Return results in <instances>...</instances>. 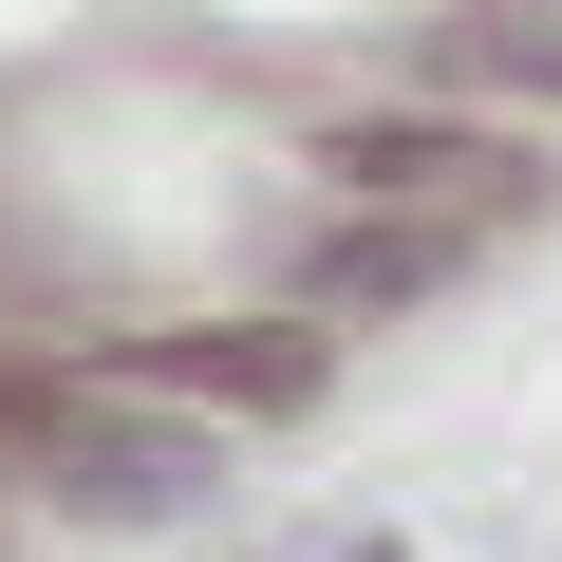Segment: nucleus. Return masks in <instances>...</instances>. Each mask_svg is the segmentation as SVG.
<instances>
[{
  "label": "nucleus",
  "instance_id": "1",
  "mask_svg": "<svg viewBox=\"0 0 562 562\" xmlns=\"http://www.w3.org/2000/svg\"><path fill=\"white\" fill-rule=\"evenodd\" d=\"M0 450H20L57 506H113V525H150V506H206V487H225V450H206V431L113 413V394H20V375H0Z\"/></svg>",
  "mask_w": 562,
  "mask_h": 562
},
{
  "label": "nucleus",
  "instance_id": "6",
  "mask_svg": "<svg viewBox=\"0 0 562 562\" xmlns=\"http://www.w3.org/2000/svg\"><path fill=\"white\" fill-rule=\"evenodd\" d=\"M338 562H394V543H338Z\"/></svg>",
  "mask_w": 562,
  "mask_h": 562
},
{
  "label": "nucleus",
  "instance_id": "5",
  "mask_svg": "<svg viewBox=\"0 0 562 562\" xmlns=\"http://www.w3.org/2000/svg\"><path fill=\"white\" fill-rule=\"evenodd\" d=\"M450 76H487V94H562V0H469V20H450Z\"/></svg>",
  "mask_w": 562,
  "mask_h": 562
},
{
  "label": "nucleus",
  "instance_id": "3",
  "mask_svg": "<svg viewBox=\"0 0 562 562\" xmlns=\"http://www.w3.org/2000/svg\"><path fill=\"white\" fill-rule=\"evenodd\" d=\"M132 394H169V413H301L319 394V338H150Z\"/></svg>",
  "mask_w": 562,
  "mask_h": 562
},
{
  "label": "nucleus",
  "instance_id": "4",
  "mask_svg": "<svg viewBox=\"0 0 562 562\" xmlns=\"http://www.w3.org/2000/svg\"><path fill=\"white\" fill-rule=\"evenodd\" d=\"M450 262H469L450 225H375V206H357V225H319V244H301V319H357V301H431Z\"/></svg>",
  "mask_w": 562,
  "mask_h": 562
},
{
  "label": "nucleus",
  "instance_id": "2",
  "mask_svg": "<svg viewBox=\"0 0 562 562\" xmlns=\"http://www.w3.org/2000/svg\"><path fill=\"white\" fill-rule=\"evenodd\" d=\"M319 169H338V206H525V150L450 132V113H338Z\"/></svg>",
  "mask_w": 562,
  "mask_h": 562
}]
</instances>
